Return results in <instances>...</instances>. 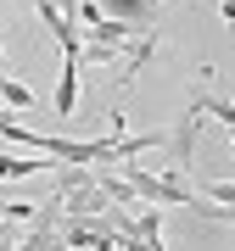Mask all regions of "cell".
<instances>
[{
	"instance_id": "obj_1",
	"label": "cell",
	"mask_w": 235,
	"mask_h": 251,
	"mask_svg": "<svg viewBox=\"0 0 235 251\" xmlns=\"http://www.w3.org/2000/svg\"><path fill=\"white\" fill-rule=\"evenodd\" d=\"M123 179H129V190H135L146 206H190V212L202 206L190 179H174V173H146L140 162H123Z\"/></svg>"
},
{
	"instance_id": "obj_2",
	"label": "cell",
	"mask_w": 235,
	"mask_h": 251,
	"mask_svg": "<svg viewBox=\"0 0 235 251\" xmlns=\"http://www.w3.org/2000/svg\"><path fill=\"white\" fill-rule=\"evenodd\" d=\"M202 106L190 100L185 106V117H174V128L163 134V151H168V162H163V173H174V179H185L190 173V156H196V140H202Z\"/></svg>"
},
{
	"instance_id": "obj_3",
	"label": "cell",
	"mask_w": 235,
	"mask_h": 251,
	"mask_svg": "<svg viewBox=\"0 0 235 251\" xmlns=\"http://www.w3.org/2000/svg\"><path fill=\"white\" fill-rule=\"evenodd\" d=\"M79 106V56L62 50V67H56V117H73Z\"/></svg>"
},
{
	"instance_id": "obj_4",
	"label": "cell",
	"mask_w": 235,
	"mask_h": 251,
	"mask_svg": "<svg viewBox=\"0 0 235 251\" xmlns=\"http://www.w3.org/2000/svg\"><path fill=\"white\" fill-rule=\"evenodd\" d=\"M45 168H56V162H45V156H0V184L6 179H34V173H45Z\"/></svg>"
},
{
	"instance_id": "obj_5",
	"label": "cell",
	"mask_w": 235,
	"mask_h": 251,
	"mask_svg": "<svg viewBox=\"0 0 235 251\" xmlns=\"http://www.w3.org/2000/svg\"><path fill=\"white\" fill-rule=\"evenodd\" d=\"M0 106H17V112H28V106H34V90H28V84L23 78H11V73H0Z\"/></svg>"
},
{
	"instance_id": "obj_6",
	"label": "cell",
	"mask_w": 235,
	"mask_h": 251,
	"mask_svg": "<svg viewBox=\"0 0 235 251\" xmlns=\"http://www.w3.org/2000/svg\"><path fill=\"white\" fill-rule=\"evenodd\" d=\"M196 106H202V117H218L224 128H235V100L213 95V90H202V95H196Z\"/></svg>"
},
{
	"instance_id": "obj_7",
	"label": "cell",
	"mask_w": 235,
	"mask_h": 251,
	"mask_svg": "<svg viewBox=\"0 0 235 251\" xmlns=\"http://www.w3.org/2000/svg\"><path fill=\"white\" fill-rule=\"evenodd\" d=\"M218 11H224V23L235 28V0H224V6H218Z\"/></svg>"
},
{
	"instance_id": "obj_8",
	"label": "cell",
	"mask_w": 235,
	"mask_h": 251,
	"mask_svg": "<svg viewBox=\"0 0 235 251\" xmlns=\"http://www.w3.org/2000/svg\"><path fill=\"white\" fill-rule=\"evenodd\" d=\"M45 251H67V246H62V234H56V240H51V246H45Z\"/></svg>"
},
{
	"instance_id": "obj_9",
	"label": "cell",
	"mask_w": 235,
	"mask_h": 251,
	"mask_svg": "<svg viewBox=\"0 0 235 251\" xmlns=\"http://www.w3.org/2000/svg\"><path fill=\"white\" fill-rule=\"evenodd\" d=\"M0 73H11V62H6V50H0Z\"/></svg>"
}]
</instances>
